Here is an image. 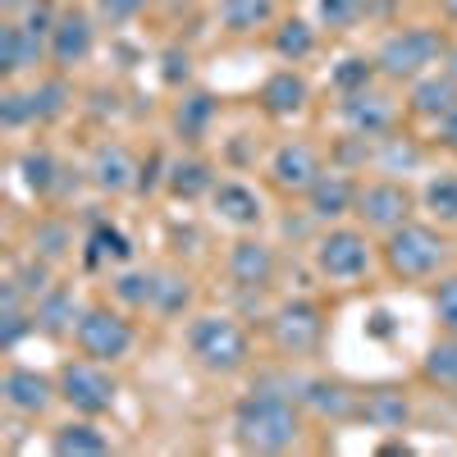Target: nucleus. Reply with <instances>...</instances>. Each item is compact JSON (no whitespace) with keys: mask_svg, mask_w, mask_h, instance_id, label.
<instances>
[{"mask_svg":"<svg viewBox=\"0 0 457 457\" xmlns=\"http://www.w3.org/2000/svg\"><path fill=\"white\" fill-rule=\"evenodd\" d=\"M302 439V403L288 389L256 385L234 407V444L243 453H288Z\"/></svg>","mask_w":457,"mask_h":457,"instance_id":"f257e3e1","label":"nucleus"},{"mask_svg":"<svg viewBox=\"0 0 457 457\" xmlns=\"http://www.w3.org/2000/svg\"><path fill=\"white\" fill-rule=\"evenodd\" d=\"M187 357H193L206 375H238L252 361V338L247 329L224 316V312H202L187 320Z\"/></svg>","mask_w":457,"mask_h":457,"instance_id":"f03ea898","label":"nucleus"},{"mask_svg":"<svg viewBox=\"0 0 457 457\" xmlns=\"http://www.w3.org/2000/svg\"><path fill=\"white\" fill-rule=\"evenodd\" d=\"M379 261H385V270L398 284H421V279H435L444 270L448 238L439 234L435 224L407 220V224L394 228V234H385V243H379Z\"/></svg>","mask_w":457,"mask_h":457,"instance_id":"7ed1b4c3","label":"nucleus"},{"mask_svg":"<svg viewBox=\"0 0 457 457\" xmlns=\"http://www.w3.org/2000/svg\"><path fill=\"white\" fill-rule=\"evenodd\" d=\"M444 55H448L444 37H439L435 28L411 23V28H398V32H389L385 42H379L375 64H379V79L411 83V79H421V73H430L435 60H444Z\"/></svg>","mask_w":457,"mask_h":457,"instance_id":"20e7f679","label":"nucleus"},{"mask_svg":"<svg viewBox=\"0 0 457 457\" xmlns=\"http://www.w3.org/2000/svg\"><path fill=\"white\" fill-rule=\"evenodd\" d=\"M370 261H375V247H370V234L361 224H329L325 234L316 238V247H312L316 275L329 279V284H357V279H366Z\"/></svg>","mask_w":457,"mask_h":457,"instance_id":"39448f33","label":"nucleus"},{"mask_svg":"<svg viewBox=\"0 0 457 457\" xmlns=\"http://www.w3.org/2000/svg\"><path fill=\"white\" fill-rule=\"evenodd\" d=\"M265 334H270V348L288 361H302V357H316L320 343H325V312L316 307L312 297H288L270 312L265 320Z\"/></svg>","mask_w":457,"mask_h":457,"instance_id":"423d86ee","label":"nucleus"},{"mask_svg":"<svg viewBox=\"0 0 457 457\" xmlns=\"http://www.w3.org/2000/svg\"><path fill=\"white\" fill-rule=\"evenodd\" d=\"M55 385H60V403L73 411V416H105L120 398V385L105 361H92V357H73L55 370Z\"/></svg>","mask_w":457,"mask_h":457,"instance_id":"0eeeda50","label":"nucleus"},{"mask_svg":"<svg viewBox=\"0 0 457 457\" xmlns=\"http://www.w3.org/2000/svg\"><path fill=\"white\" fill-rule=\"evenodd\" d=\"M133 343H137V334H133L129 316L120 307H105V302L83 307L79 325H73V348H79L83 357H92V361H105V366L124 361L133 353Z\"/></svg>","mask_w":457,"mask_h":457,"instance_id":"6e6552de","label":"nucleus"},{"mask_svg":"<svg viewBox=\"0 0 457 457\" xmlns=\"http://www.w3.org/2000/svg\"><path fill=\"white\" fill-rule=\"evenodd\" d=\"M357 224L366 234H394L398 224L411 220V193L403 179H370L357 187V206H353Z\"/></svg>","mask_w":457,"mask_h":457,"instance_id":"1a4fd4ad","label":"nucleus"},{"mask_svg":"<svg viewBox=\"0 0 457 457\" xmlns=\"http://www.w3.org/2000/svg\"><path fill=\"white\" fill-rule=\"evenodd\" d=\"M293 398L302 403V411L320 416V421H329V426L361 421V389H353L348 379H338V375H307V379H297Z\"/></svg>","mask_w":457,"mask_h":457,"instance_id":"9d476101","label":"nucleus"},{"mask_svg":"<svg viewBox=\"0 0 457 457\" xmlns=\"http://www.w3.org/2000/svg\"><path fill=\"white\" fill-rule=\"evenodd\" d=\"M224 275H228V284L243 288V293H265V288L275 284V275H279V256H275L270 243L256 238L252 228H247L243 238L228 243V252H224Z\"/></svg>","mask_w":457,"mask_h":457,"instance_id":"9b49d317","label":"nucleus"},{"mask_svg":"<svg viewBox=\"0 0 457 457\" xmlns=\"http://www.w3.org/2000/svg\"><path fill=\"white\" fill-rule=\"evenodd\" d=\"M265 174H270V187L284 197H307L312 193V183L325 174V161H320V151L312 142H279L270 151V165H265Z\"/></svg>","mask_w":457,"mask_h":457,"instance_id":"f8f14e48","label":"nucleus"},{"mask_svg":"<svg viewBox=\"0 0 457 457\" xmlns=\"http://www.w3.org/2000/svg\"><path fill=\"white\" fill-rule=\"evenodd\" d=\"M0 398H5V407L14 416L37 421V416L51 411V403H60V385L37 366H5V375H0Z\"/></svg>","mask_w":457,"mask_h":457,"instance_id":"ddd939ff","label":"nucleus"},{"mask_svg":"<svg viewBox=\"0 0 457 457\" xmlns=\"http://www.w3.org/2000/svg\"><path fill=\"white\" fill-rule=\"evenodd\" d=\"M338 120H343V129H348L353 137L375 142V137L394 133V124H398V105H394L385 92L366 87V92H353V96H338Z\"/></svg>","mask_w":457,"mask_h":457,"instance_id":"4468645a","label":"nucleus"},{"mask_svg":"<svg viewBox=\"0 0 457 457\" xmlns=\"http://www.w3.org/2000/svg\"><path fill=\"white\" fill-rule=\"evenodd\" d=\"M92 46H96V23H92V14H87V10H64V14L55 19L46 60H51L60 73H69V69H79V64L92 55Z\"/></svg>","mask_w":457,"mask_h":457,"instance_id":"2eb2a0df","label":"nucleus"},{"mask_svg":"<svg viewBox=\"0 0 457 457\" xmlns=\"http://www.w3.org/2000/svg\"><path fill=\"white\" fill-rule=\"evenodd\" d=\"M403 105H407L411 120L439 129V124L448 120V110L457 105V79H453L448 69H430V73H421V79H411Z\"/></svg>","mask_w":457,"mask_h":457,"instance_id":"dca6fc26","label":"nucleus"},{"mask_svg":"<svg viewBox=\"0 0 457 457\" xmlns=\"http://www.w3.org/2000/svg\"><path fill=\"white\" fill-rule=\"evenodd\" d=\"M357 187L361 183H353L348 170H325L302 202H307V215L316 224H343L353 215V206H357Z\"/></svg>","mask_w":457,"mask_h":457,"instance_id":"f3484780","label":"nucleus"},{"mask_svg":"<svg viewBox=\"0 0 457 457\" xmlns=\"http://www.w3.org/2000/svg\"><path fill=\"white\" fill-rule=\"evenodd\" d=\"M87 179L101 197H124L137 187V165L129 156V146L124 142H101L92 151V161H87Z\"/></svg>","mask_w":457,"mask_h":457,"instance_id":"a211bd4d","label":"nucleus"},{"mask_svg":"<svg viewBox=\"0 0 457 457\" xmlns=\"http://www.w3.org/2000/svg\"><path fill=\"white\" fill-rule=\"evenodd\" d=\"M211 211L215 220H224L228 228H238V234H247V228H256L265 220V202L256 187L238 183V179H220L211 187Z\"/></svg>","mask_w":457,"mask_h":457,"instance_id":"6ab92c4d","label":"nucleus"},{"mask_svg":"<svg viewBox=\"0 0 457 457\" xmlns=\"http://www.w3.org/2000/svg\"><path fill=\"white\" fill-rule=\"evenodd\" d=\"M361 421L370 430H385V435H398L407 421H411V398L403 385H370L361 389Z\"/></svg>","mask_w":457,"mask_h":457,"instance_id":"aec40b11","label":"nucleus"},{"mask_svg":"<svg viewBox=\"0 0 457 457\" xmlns=\"http://www.w3.org/2000/svg\"><path fill=\"white\" fill-rule=\"evenodd\" d=\"M307 101H312V87H307V79H302L297 69L270 73V79L261 83V92H256V105L270 114V120H293V114L307 110Z\"/></svg>","mask_w":457,"mask_h":457,"instance_id":"412c9836","label":"nucleus"},{"mask_svg":"<svg viewBox=\"0 0 457 457\" xmlns=\"http://www.w3.org/2000/svg\"><path fill=\"white\" fill-rule=\"evenodd\" d=\"M42 60H46V42H37L19 19L0 23V73H5L10 83L23 79V73H32Z\"/></svg>","mask_w":457,"mask_h":457,"instance_id":"4be33fe9","label":"nucleus"},{"mask_svg":"<svg viewBox=\"0 0 457 457\" xmlns=\"http://www.w3.org/2000/svg\"><path fill=\"white\" fill-rule=\"evenodd\" d=\"M79 316H83V307H79V297H73L69 284H51L42 297H32L37 334H46V338H64V334H73Z\"/></svg>","mask_w":457,"mask_h":457,"instance_id":"5701e85b","label":"nucleus"},{"mask_svg":"<svg viewBox=\"0 0 457 457\" xmlns=\"http://www.w3.org/2000/svg\"><path fill=\"white\" fill-rule=\"evenodd\" d=\"M28 334H37L32 297L14 284V275H5V279H0V348L14 353Z\"/></svg>","mask_w":457,"mask_h":457,"instance_id":"b1692460","label":"nucleus"},{"mask_svg":"<svg viewBox=\"0 0 457 457\" xmlns=\"http://www.w3.org/2000/svg\"><path fill=\"white\" fill-rule=\"evenodd\" d=\"M133 261V238L124 234L120 224L96 220L83 234V265L87 270H105V265H129Z\"/></svg>","mask_w":457,"mask_h":457,"instance_id":"393cba45","label":"nucleus"},{"mask_svg":"<svg viewBox=\"0 0 457 457\" xmlns=\"http://www.w3.org/2000/svg\"><path fill=\"white\" fill-rule=\"evenodd\" d=\"M215 114H220V105H215L211 92H202V87H197V92H183L179 105H174V114H170L174 137L187 142V146L206 142V133H211V124H215Z\"/></svg>","mask_w":457,"mask_h":457,"instance_id":"a878e982","label":"nucleus"},{"mask_svg":"<svg viewBox=\"0 0 457 457\" xmlns=\"http://www.w3.org/2000/svg\"><path fill=\"white\" fill-rule=\"evenodd\" d=\"M370 165L385 174V179H407V174H416L426 165V151L416 146L407 133H385V137H375V146H370Z\"/></svg>","mask_w":457,"mask_h":457,"instance_id":"bb28decb","label":"nucleus"},{"mask_svg":"<svg viewBox=\"0 0 457 457\" xmlns=\"http://www.w3.org/2000/svg\"><path fill=\"white\" fill-rule=\"evenodd\" d=\"M215 183H220V179H215L211 161H202V156H179V161L165 165V193H170L174 202L211 197V187H215Z\"/></svg>","mask_w":457,"mask_h":457,"instance_id":"cd10ccee","label":"nucleus"},{"mask_svg":"<svg viewBox=\"0 0 457 457\" xmlns=\"http://www.w3.org/2000/svg\"><path fill=\"white\" fill-rule=\"evenodd\" d=\"M51 453L55 457H105L110 435L96 426V416H79V421H64L51 435Z\"/></svg>","mask_w":457,"mask_h":457,"instance_id":"c85d7f7f","label":"nucleus"},{"mask_svg":"<svg viewBox=\"0 0 457 457\" xmlns=\"http://www.w3.org/2000/svg\"><path fill=\"white\" fill-rule=\"evenodd\" d=\"M187 307H193V279H187L183 270H174V265H165V270H156V284H151V316L161 320H179Z\"/></svg>","mask_w":457,"mask_h":457,"instance_id":"c756f323","label":"nucleus"},{"mask_svg":"<svg viewBox=\"0 0 457 457\" xmlns=\"http://www.w3.org/2000/svg\"><path fill=\"white\" fill-rule=\"evenodd\" d=\"M19 179L32 197H55L60 193V179H64V165L51 156L46 146H28L19 156Z\"/></svg>","mask_w":457,"mask_h":457,"instance_id":"7c9ffc66","label":"nucleus"},{"mask_svg":"<svg viewBox=\"0 0 457 457\" xmlns=\"http://www.w3.org/2000/svg\"><path fill=\"white\" fill-rule=\"evenodd\" d=\"M421 379L439 394H457V334L444 329V338H435L426 357H421Z\"/></svg>","mask_w":457,"mask_h":457,"instance_id":"2f4dec72","label":"nucleus"},{"mask_svg":"<svg viewBox=\"0 0 457 457\" xmlns=\"http://www.w3.org/2000/svg\"><path fill=\"white\" fill-rule=\"evenodd\" d=\"M270 51L284 60V64H302V60H312L316 55V28L307 19H279L275 32H270Z\"/></svg>","mask_w":457,"mask_h":457,"instance_id":"473e14b6","label":"nucleus"},{"mask_svg":"<svg viewBox=\"0 0 457 457\" xmlns=\"http://www.w3.org/2000/svg\"><path fill=\"white\" fill-rule=\"evenodd\" d=\"M275 19V0H220V28L228 37H247Z\"/></svg>","mask_w":457,"mask_h":457,"instance_id":"72a5a7b5","label":"nucleus"},{"mask_svg":"<svg viewBox=\"0 0 457 457\" xmlns=\"http://www.w3.org/2000/svg\"><path fill=\"white\" fill-rule=\"evenodd\" d=\"M69 252H73V228H69L64 215H42L32 224V256L60 265Z\"/></svg>","mask_w":457,"mask_h":457,"instance_id":"f704fd0d","label":"nucleus"},{"mask_svg":"<svg viewBox=\"0 0 457 457\" xmlns=\"http://www.w3.org/2000/svg\"><path fill=\"white\" fill-rule=\"evenodd\" d=\"M375 73H379L375 55H343V60L329 69V87H334L338 96H353V92H366V87L375 83Z\"/></svg>","mask_w":457,"mask_h":457,"instance_id":"c9c22d12","label":"nucleus"},{"mask_svg":"<svg viewBox=\"0 0 457 457\" xmlns=\"http://www.w3.org/2000/svg\"><path fill=\"white\" fill-rule=\"evenodd\" d=\"M421 202H426V211H430L439 224H457V174H453V170L430 174Z\"/></svg>","mask_w":457,"mask_h":457,"instance_id":"e433bc0d","label":"nucleus"},{"mask_svg":"<svg viewBox=\"0 0 457 457\" xmlns=\"http://www.w3.org/2000/svg\"><path fill=\"white\" fill-rule=\"evenodd\" d=\"M73 96H69V83L60 79H37V87H32V110H37V124H51V120H60L64 114V105H69Z\"/></svg>","mask_w":457,"mask_h":457,"instance_id":"4c0bfd02","label":"nucleus"},{"mask_svg":"<svg viewBox=\"0 0 457 457\" xmlns=\"http://www.w3.org/2000/svg\"><path fill=\"white\" fill-rule=\"evenodd\" d=\"M366 14V0H316V23L329 32H348Z\"/></svg>","mask_w":457,"mask_h":457,"instance_id":"58836bf2","label":"nucleus"},{"mask_svg":"<svg viewBox=\"0 0 457 457\" xmlns=\"http://www.w3.org/2000/svg\"><path fill=\"white\" fill-rule=\"evenodd\" d=\"M151 284H156V270H124V275H114V297L133 312H146L151 307Z\"/></svg>","mask_w":457,"mask_h":457,"instance_id":"ea45409f","label":"nucleus"},{"mask_svg":"<svg viewBox=\"0 0 457 457\" xmlns=\"http://www.w3.org/2000/svg\"><path fill=\"white\" fill-rule=\"evenodd\" d=\"M37 124V110H32V92H19V87H5L0 92V129L5 133H19Z\"/></svg>","mask_w":457,"mask_h":457,"instance_id":"a19ab883","label":"nucleus"},{"mask_svg":"<svg viewBox=\"0 0 457 457\" xmlns=\"http://www.w3.org/2000/svg\"><path fill=\"white\" fill-rule=\"evenodd\" d=\"M51 270H55L51 261H42V256H32V252H28V256H23V261L14 265L10 275H14V284H19V288H23L28 297H42V293H46V288L55 284V279H51Z\"/></svg>","mask_w":457,"mask_h":457,"instance_id":"79ce46f5","label":"nucleus"},{"mask_svg":"<svg viewBox=\"0 0 457 457\" xmlns=\"http://www.w3.org/2000/svg\"><path fill=\"white\" fill-rule=\"evenodd\" d=\"M430 307H435L439 329L457 334V275H444V279L430 288Z\"/></svg>","mask_w":457,"mask_h":457,"instance_id":"37998d69","label":"nucleus"},{"mask_svg":"<svg viewBox=\"0 0 457 457\" xmlns=\"http://www.w3.org/2000/svg\"><path fill=\"white\" fill-rule=\"evenodd\" d=\"M193 79V51L187 46H165L161 51V83L165 87H187Z\"/></svg>","mask_w":457,"mask_h":457,"instance_id":"c03bdc74","label":"nucleus"},{"mask_svg":"<svg viewBox=\"0 0 457 457\" xmlns=\"http://www.w3.org/2000/svg\"><path fill=\"white\" fill-rule=\"evenodd\" d=\"M55 19H60V14L51 10V0H32V5H28V10L19 14V23H23V28H28V32L37 37V42H46V46H51V32H55Z\"/></svg>","mask_w":457,"mask_h":457,"instance_id":"a18cd8bd","label":"nucleus"},{"mask_svg":"<svg viewBox=\"0 0 457 457\" xmlns=\"http://www.w3.org/2000/svg\"><path fill=\"white\" fill-rule=\"evenodd\" d=\"M142 5L146 0H96V19L105 28H124V23H133L142 14Z\"/></svg>","mask_w":457,"mask_h":457,"instance_id":"49530a36","label":"nucleus"},{"mask_svg":"<svg viewBox=\"0 0 457 457\" xmlns=\"http://www.w3.org/2000/svg\"><path fill=\"white\" fill-rule=\"evenodd\" d=\"M156 183H165V161H161V156H151V161L137 165V193H151Z\"/></svg>","mask_w":457,"mask_h":457,"instance_id":"de8ad7c7","label":"nucleus"},{"mask_svg":"<svg viewBox=\"0 0 457 457\" xmlns=\"http://www.w3.org/2000/svg\"><path fill=\"white\" fill-rule=\"evenodd\" d=\"M439 146H444V151H453V156H457V105L448 110V120L439 124Z\"/></svg>","mask_w":457,"mask_h":457,"instance_id":"09e8293b","label":"nucleus"},{"mask_svg":"<svg viewBox=\"0 0 457 457\" xmlns=\"http://www.w3.org/2000/svg\"><path fill=\"white\" fill-rule=\"evenodd\" d=\"M366 329H370L375 338H389V334H394V316H389V312H375Z\"/></svg>","mask_w":457,"mask_h":457,"instance_id":"8fccbe9b","label":"nucleus"},{"mask_svg":"<svg viewBox=\"0 0 457 457\" xmlns=\"http://www.w3.org/2000/svg\"><path fill=\"white\" fill-rule=\"evenodd\" d=\"M28 5H32V0H0V10H5L10 19H19V14H23Z\"/></svg>","mask_w":457,"mask_h":457,"instance_id":"3c124183","label":"nucleus"},{"mask_svg":"<svg viewBox=\"0 0 457 457\" xmlns=\"http://www.w3.org/2000/svg\"><path fill=\"white\" fill-rule=\"evenodd\" d=\"M444 69H448L453 79H457V46H448V55H444Z\"/></svg>","mask_w":457,"mask_h":457,"instance_id":"603ef678","label":"nucleus"},{"mask_svg":"<svg viewBox=\"0 0 457 457\" xmlns=\"http://www.w3.org/2000/svg\"><path fill=\"white\" fill-rule=\"evenodd\" d=\"M439 10H444V19H453V23H457V0H439Z\"/></svg>","mask_w":457,"mask_h":457,"instance_id":"864d4df0","label":"nucleus"}]
</instances>
